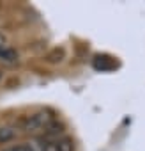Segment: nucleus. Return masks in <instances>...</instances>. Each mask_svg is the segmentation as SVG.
I'll return each instance as SVG.
<instances>
[{
	"instance_id": "4",
	"label": "nucleus",
	"mask_w": 145,
	"mask_h": 151,
	"mask_svg": "<svg viewBox=\"0 0 145 151\" xmlns=\"http://www.w3.org/2000/svg\"><path fill=\"white\" fill-rule=\"evenodd\" d=\"M2 151H37L36 146L32 144H14V146H7Z\"/></svg>"
},
{
	"instance_id": "3",
	"label": "nucleus",
	"mask_w": 145,
	"mask_h": 151,
	"mask_svg": "<svg viewBox=\"0 0 145 151\" xmlns=\"http://www.w3.org/2000/svg\"><path fill=\"white\" fill-rule=\"evenodd\" d=\"M92 64H94V68L97 71H112V69H115L119 66V62L110 55H96Z\"/></svg>"
},
{
	"instance_id": "5",
	"label": "nucleus",
	"mask_w": 145,
	"mask_h": 151,
	"mask_svg": "<svg viewBox=\"0 0 145 151\" xmlns=\"http://www.w3.org/2000/svg\"><path fill=\"white\" fill-rule=\"evenodd\" d=\"M64 57H65L64 50H62V48H55V50L46 57V60H48V62H60V60H64Z\"/></svg>"
},
{
	"instance_id": "6",
	"label": "nucleus",
	"mask_w": 145,
	"mask_h": 151,
	"mask_svg": "<svg viewBox=\"0 0 145 151\" xmlns=\"http://www.w3.org/2000/svg\"><path fill=\"white\" fill-rule=\"evenodd\" d=\"M13 135H14V132H13L11 128H0V142H6V140H9Z\"/></svg>"
},
{
	"instance_id": "1",
	"label": "nucleus",
	"mask_w": 145,
	"mask_h": 151,
	"mask_svg": "<svg viewBox=\"0 0 145 151\" xmlns=\"http://www.w3.org/2000/svg\"><path fill=\"white\" fill-rule=\"evenodd\" d=\"M53 128H57V121L48 110H39L23 121V130L28 133H46V137H58Z\"/></svg>"
},
{
	"instance_id": "2",
	"label": "nucleus",
	"mask_w": 145,
	"mask_h": 151,
	"mask_svg": "<svg viewBox=\"0 0 145 151\" xmlns=\"http://www.w3.org/2000/svg\"><path fill=\"white\" fill-rule=\"evenodd\" d=\"M37 151H75V140L71 137H46L36 146Z\"/></svg>"
}]
</instances>
